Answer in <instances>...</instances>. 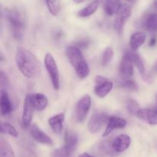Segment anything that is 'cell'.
Returning a JSON list of instances; mask_svg holds the SVG:
<instances>
[{"instance_id": "obj_34", "label": "cell", "mask_w": 157, "mask_h": 157, "mask_svg": "<svg viewBox=\"0 0 157 157\" xmlns=\"http://www.w3.org/2000/svg\"><path fill=\"white\" fill-rule=\"evenodd\" d=\"M78 157H94V156H90V155L87 153H81V154H80Z\"/></svg>"}, {"instance_id": "obj_36", "label": "cell", "mask_w": 157, "mask_h": 157, "mask_svg": "<svg viewBox=\"0 0 157 157\" xmlns=\"http://www.w3.org/2000/svg\"><path fill=\"white\" fill-rule=\"evenodd\" d=\"M86 0H73V2L75 4H81V3H83Z\"/></svg>"}, {"instance_id": "obj_11", "label": "cell", "mask_w": 157, "mask_h": 157, "mask_svg": "<svg viewBox=\"0 0 157 157\" xmlns=\"http://www.w3.org/2000/svg\"><path fill=\"white\" fill-rule=\"evenodd\" d=\"M35 108L32 106L31 103L30 99H29V95H26L25 99L23 104V110H22V116H21V123L22 126L25 128H28L31 126L32 117H33V113L35 111Z\"/></svg>"}, {"instance_id": "obj_6", "label": "cell", "mask_w": 157, "mask_h": 157, "mask_svg": "<svg viewBox=\"0 0 157 157\" xmlns=\"http://www.w3.org/2000/svg\"><path fill=\"white\" fill-rule=\"evenodd\" d=\"M91 105L90 95L85 94L77 102L75 106V117L78 122H83L85 120Z\"/></svg>"}, {"instance_id": "obj_12", "label": "cell", "mask_w": 157, "mask_h": 157, "mask_svg": "<svg viewBox=\"0 0 157 157\" xmlns=\"http://www.w3.org/2000/svg\"><path fill=\"white\" fill-rule=\"evenodd\" d=\"M136 116L150 125H157V110L156 108H140Z\"/></svg>"}, {"instance_id": "obj_24", "label": "cell", "mask_w": 157, "mask_h": 157, "mask_svg": "<svg viewBox=\"0 0 157 157\" xmlns=\"http://www.w3.org/2000/svg\"><path fill=\"white\" fill-rule=\"evenodd\" d=\"M121 5L122 4L121 0H106L105 6H104L106 13L110 16L115 15L119 10Z\"/></svg>"}, {"instance_id": "obj_33", "label": "cell", "mask_w": 157, "mask_h": 157, "mask_svg": "<svg viewBox=\"0 0 157 157\" xmlns=\"http://www.w3.org/2000/svg\"><path fill=\"white\" fill-rule=\"evenodd\" d=\"M151 75H157V61L155 63V64L153 65V68H152V71H151Z\"/></svg>"}, {"instance_id": "obj_7", "label": "cell", "mask_w": 157, "mask_h": 157, "mask_svg": "<svg viewBox=\"0 0 157 157\" xmlns=\"http://www.w3.org/2000/svg\"><path fill=\"white\" fill-rule=\"evenodd\" d=\"M131 8L127 4H122L119 10L116 13V18L114 20V29L118 34H121L123 32L124 24L126 21L131 16Z\"/></svg>"}, {"instance_id": "obj_5", "label": "cell", "mask_w": 157, "mask_h": 157, "mask_svg": "<svg viewBox=\"0 0 157 157\" xmlns=\"http://www.w3.org/2000/svg\"><path fill=\"white\" fill-rule=\"evenodd\" d=\"M110 117L106 113L103 111H96L94 112L92 116L90 117V119L88 122V130L90 133H96L102 128L103 126L108 122V120Z\"/></svg>"}, {"instance_id": "obj_17", "label": "cell", "mask_w": 157, "mask_h": 157, "mask_svg": "<svg viewBox=\"0 0 157 157\" xmlns=\"http://www.w3.org/2000/svg\"><path fill=\"white\" fill-rule=\"evenodd\" d=\"M64 118H65V117H64V113H61L52 117L48 121L49 126L51 127L52 130L56 134L59 135L62 132L63 127H64Z\"/></svg>"}, {"instance_id": "obj_23", "label": "cell", "mask_w": 157, "mask_h": 157, "mask_svg": "<svg viewBox=\"0 0 157 157\" xmlns=\"http://www.w3.org/2000/svg\"><path fill=\"white\" fill-rule=\"evenodd\" d=\"M144 27L150 32H157V14L151 13L144 20Z\"/></svg>"}, {"instance_id": "obj_38", "label": "cell", "mask_w": 157, "mask_h": 157, "mask_svg": "<svg viewBox=\"0 0 157 157\" xmlns=\"http://www.w3.org/2000/svg\"><path fill=\"white\" fill-rule=\"evenodd\" d=\"M155 108H156L157 110V94L156 95V107H155Z\"/></svg>"}, {"instance_id": "obj_20", "label": "cell", "mask_w": 157, "mask_h": 157, "mask_svg": "<svg viewBox=\"0 0 157 157\" xmlns=\"http://www.w3.org/2000/svg\"><path fill=\"white\" fill-rule=\"evenodd\" d=\"M146 41V35L142 32H137L131 35L130 39V47L133 51H137Z\"/></svg>"}, {"instance_id": "obj_29", "label": "cell", "mask_w": 157, "mask_h": 157, "mask_svg": "<svg viewBox=\"0 0 157 157\" xmlns=\"http://www.w3.org/2000/svg\"><path fill=\"white\" fill-rule=\"evenodd\" d=\"M113 50L111 47H107L104 50L102 56V64L104 66L107 65L113 57Z\"/></svg>"}, {"instance_id": "obj_30", "label": "cell", "mask_w": 157, "mask_h": 157, "mask_svg": "<svg viewBox=\"0 0 157 157\" xmlns=\"http://www.w3.org/2000/svg\"><path fill=\"white\" fill-rule=\"evenodd\" d=\"M121 86L124 88H127L128 90H137V84H136L133 80L131 78H128V79H122V81L121 82Z\"/></svg>"}, {"instance_id": "obj_14", "label": "cell", "mask_w": 157, "mask_h": 157, "mask_svg": "<svg viewBox=\"0 0 157 157\" xmlns=\"http://www.w3.org/2000/svg\"><path fill=\"white\" fill-rule=\"evenodd\" d=\"M126 125H127V121L123 118L118 117H110L107 122L106 130L103 133V136L105 137V136H109L113 130L117 129L124 128Z\"/></svg>"}, {"instance_id": "obj_26", "label": "cell", "mask_w": 157, "mask_h": 157, "mask_svg": "<svg viewBox=\"0 0 157 157\" xmlns=\"http://www.w3.org/2000/svg\"><path fill=\"white\" fill-rule=\"evenodd\" d=\"M75 153L69 150L64 146L57 148L51 154V157H74Z\"/></svg>"}, {"instance_id": "obj_27", "label": "cell", "mask_w": 157, "mask_h": 157, "mask_svg": "<svg viewBox=\"0 0 157 157\" xmlns=\"http://www.w3.org/2000/svg\"><path fill=\"white\" fill-rule=\"evenodd\" d=\"M46 6L52 15H57L61 10L60 0H46Z\"/></svg>"}, {"instance_id": "obj_2", "label": "cell", "mask_w": 157, "mask_h": 157, "mask_svg": "<svg viewBox=\"0 0 157 157\" xmlns=\"http://www.w3.org/2000/svg\"><path fill=\"white\" fill-rule=\"evenodd\" d=\"M66 55L78 78L81 79L87 78L90 74V68L81 49L77 46H68L66 48Z\"/></svg>"}, {"instance_id": "obj_21", "label": "cell", "mask_w": 157, "mask_h": 157, "mask_svg": "<svg viewBox=\"0 0 157 157\" xmlns=\"http://www.w3.org/2000/svg\"><path fill=\"white\" fill-rule=\"evenodd\" d=\"M0 157H15L10 144L3 137L0 140Z\"/></svg>"}, {"instance_id": "obj_10", "label": "cell", "mask_w": 157, "mask_h": 157, "mask_svg": "<svg viewBox=\"0 0 157 157\" xmlns=\"http://www.w3.org/2000/svg\"><path fill=\"white\" fill-rule=\"evenodd\" d=\"M133 62L128 54L126 53L121 59L120 64V73L122 79L132 78L133 75Z\"/></svg>"}, {"instance_id": "obj_40", "label": "cell", "mask_w": 157, "mask_h": 157, "mask_svg": "<svg viewBox=\"0 0 157 157\" xmlns=\"http://www.w3.org/2000/svg\"><path fill=\"white\" fill-rule=\"evenodd\" d=\"M127 1H133V0H127Z\"/></svg>"}, {"instance_id": "obj_19", "label": "cell", "mask_w": 157, "mask_h": 157, "mask_svg": "<svg viewBox=\"0 0 157 157\" xmlns=\"http://www.w3.org/2000/svg\"><path fill=\"white\" fill-rule=\"evenodd\" d=\"M127 54H128L130 56V58H132V61H133V64L136 66V68L139 71L140 74L143 76V78H144L146 75V69H145V65H144V63L143 61L142 58H140L139 54L136 52V51H133L132 49L127 51L126 52Z\"/></svg>"}, {"instance_id": "obj_35", "label": "cell", "mask_w": 157, "mask_h": 157, "mask_svg": "<svg viewBox=\"0 0 157 157\" xmlns=\"http://www.w3.org/2000/svg\"><path fill=\"white\" fill-rule=\"evenodd\" d=\"M156 43V38H153L151 39V41H150V46H153L155 45V44Z\"/></svg>"}, {"instance_id": "obj_22", "label": "cell", "mask_w": 157, "mask_h": 157, "mask_svg": "<svg viewBox=\"0 0 157 157\" xmlns=\"http://www.w3.org/2000/svg\"><path fill=\"white\" fill-rule=\"evenodd\" d=\"M100 2L98 1H94L91 3L84 7V9H81L79 12H78V16L81 17V18H86L90 15H93L97 10H98V7H99Z\"/></svg>"}, {"instance_id": "obj_9", "label": "cell", "mask_w": 157, "mask_h": 157, "mask_svg": "<svg viewBox=\"0 0 157 157\" xmlns=\"http://www.w3.org/2000/svg\"><path fill=\"white\" fill-rule=\"evenodd\" d=\"M29 133L31 136L36 142L44 145L52 146L53 145V140L49 136H48L44 132H43L36 124H32L29 127Z\"/></svg>"}, {"instance_id": "obj_13", "label": "cell", "mask_w": 157, "mask_h": 157, "mask_svg": "<svg viewBox=\"0 0 157 157\" xmlns=\"http://www.w3.org/2000/svg\"><path fill=\"white\" fill-rule=\"evenodd\" d=\"M131 144V138L127 134H121L113 140L112 149L117 153H122L125 151Z\"/></svg>"}, {"instance_id": "obj_37", "label": "cell", "mask_w": 157, "mask_h": 157, "mask_svg": "<svg viewBox=\"0 0 157 157\" xmlns=\"http://www.w3.org/2000/svg\"><path fill=\"white\" fill-rule=\"evenodd\" d=\"M153 6H154V8L157 10V0H154V2H153Z\"/></svg>"}, {"instance_id": "obj_31", "label": "cell", "mask_w": 157, "mask_h": 157, "mask_svg": "<svg viewBox=\"0 0 157 157\" xmlns=\"http://www.w3.org/2000/svg\"><path fill=\"white\" fill-rule=\"evenodd\" d=\"M9 80H8L7 76L4 74V72L2 71H1V84H2V87H7L9 85Z\"/></svg>"}, {"instance_id": "obj_1", "label": "cell", "mask_w": 157, "mask_h": 157, "mask_svg": "<svg viewBox=\"0 0 157 157\" xmlns=\"http://www.w3.org/2000/svg\"><path fill=\"white\" fill-rule=\"evenodd\" d=\"M15 62L18 70L25 78H36L41 75V63L30 51L24 48H18L15 52Z\"/></svg>"}, {"instance_id": "obj_4", "label": "cell", "mask_w": 157, "mask_h": 157, "mask_svg": "<svg viewBox=\"0 0 157 157\" xmlns=\"http://www.w3.org/2000/svg\"><path fill=\"white\" fill-rule=\"evenodd\" d=\"M44 66L50 76L52 86L55 90L60 89V74L55 59L52 54L47 53L44 56Z\"/></svg>"}, {"instance_id": "obj_3", "label": "cell", "mask_w": 157, "mask_h": 157, "mask_svg": "<svg viewBox=\"0 0 157 157\" xmlns=\"http://www.w3.org/2000/svg\"><path fill=\"white\" fill-rule=\"evenodd\" d=\"M5 16L9 21L12 29L14 38L21 40L23 36V30L25 28V20L20 12L15 9H5Z\"/></svg>"}, {"instance_id": "obj_8", "label": "cell", "mask_w": 157, "mask_h": 157, "mask_svg": "<svg viewBox=\"0 0 157 157\" xmlns=\"http://www.w3.org/2000/svg\"><path fill=\"white\" fill-rule=\"evenodd\" d=\"M95 83L96 86L94 87V92L97 96L101 98H105L111 91L113 87L111 81L101 75L95 77Z\"/></svg>"}, {"instance_id": "obj_32", "label": "cell", "mask_w": 157, "mask_h": 157, "mask_svg": "<svg viewBox=\"0 0 157 157\" xmlns=\"http://www.w3.org/2000/svg\"><path fill=\"white\" fill-rule=\"evenodd\" d=\"M88 44H89V41H87V40L83 39V40H81V41H79V42L77 43L76 46L81 49V48H87V46H88Z\"/></svg>"}, {"instance_id": "obj_18", "label": "cell", "mask_w": 157, "mask_h": 157, "mask_svg": "<svg viewBox=\"0 0 157 157\" xmlns=\"http://www.w3.org/2000/svg\"><path fill=\"white\" fill-rule=\"evenodd\" d=\"M64 146L73 153H75L78 144V136L71 130H66L64 137Z\"/></svg>"}, {"instance_id": "obj_15", "label": "cell", "mask_w": 157, "mask_h": 157, "mask_svg": "<svg viewBox=\"0 0 157 157\" xmlns=\"http://www.w3.org/2000/svg\"><path fill=\"white\" fill-rule=\"evenodd\" d=\"M0 109L1 114L3 117L8 116L12 110V104L8 92L5 89H2L0 94Z\"/></svg>"}, {"instance_id": "obj_25", "label": "cell", "mask_w": 157, "mask_h": 157, "mask_svg": "<svg viewBox=\"0 0 157 157\" xmlns=\"http://www.w3.org/2000/svg\"><path fill=\"white\" fill-rule=\"evenodd\" d=\"M1 133L3 134H8L10 136L17 137L18 136V133L16 129L9 123L1 122Z\"/></svg>"}, {"instance_id": "obj_39", "label": "cell", "mask_w": 157, "mask_h": 157, "mask_svg": "<svg viewBox=\"0 0 157 157\" xmlns=\"http://www.w3.org/2000/svg\"><path fill=\"white\" fill-rule=\"evenodd\" d=\"M94 1H98V2H102L103 0H94Z\"/></svg>"}, {"instance_id": "obj_16", "label": "cell", "mask_w": 157, "mask_h": 157, "mask_svg": "<svg viewBox=\"0 0 157 157\" xmlns=\"http://www.w3.org/2000/svg\"><path fill=\"white\" fill-rule=\"evenodd\" d=\"M28 95L35 110L41 111V110H44L48 106V101L45 95L43 94H33Z\"/></svg>"}, {"instance_id": "obj_28", "label": "cell", "mask_w": 157, "mask_h": 157, "mask_svg": "<svg viewBox=\"0 0 157 157\" xmlns=\"http://www.w3.org/2000/svg\"><path fill=\"white\" fill-rule=\"evenodd\" d=\"M127 109L129 113L133 115H136L140 109L139 104L133 99H128L127 101Z\"/></svg>"}]
</instances>
